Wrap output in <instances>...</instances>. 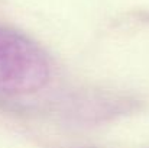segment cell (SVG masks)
<instances>
[{"instance_id":"obj_1","label":"cell","mask_w":149,"mask_h":148,"mask_svg":"<svg viewBox=\"0 0 149 148\" xmlns=\"http://www.w3.org/2000/svg\"><path fill=\"white\" fill-rule=\"evenodd\" d=\"M52 76V61L29 36L0 26V93L25 95L41 90Z\"/></svg>"}]
</instances>
